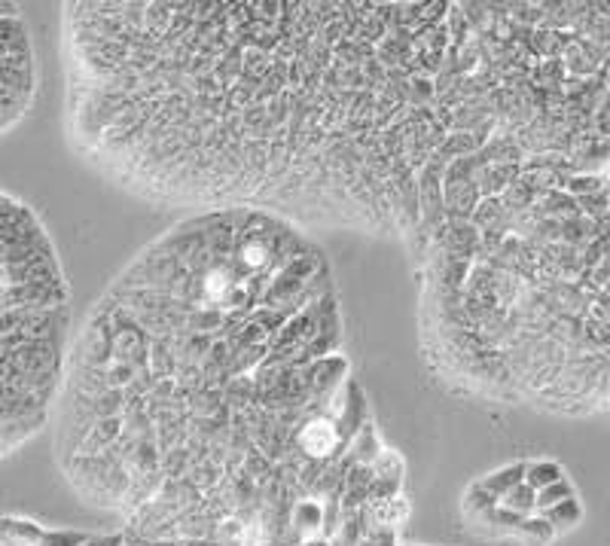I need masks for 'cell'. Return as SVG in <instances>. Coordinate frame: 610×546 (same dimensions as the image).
I'll return each mask as SVG.
<instances>
[{
	"mask_svg": "<svg viewBox=\"0 0 610 546\" xmlns=\"http://www.w3.org/2000/svg\"><path fill=\"white\" fill-rule=\"evenodd\" d=\"M74 333L52 235L22 199L0 190V458L52 421Z\"/></svg>",
	"mask_w": 610,
	"mask_h": 546,
	"instance_id": "3957f363",
	"label": "cell"
},
{
	"mask_svg": "<svg viewBox=\"0 0 610 546\" xmlns=\"http://www.w3.org/2000/svg\"><path fill=\"white\" fill-rule=\"evenodd\" d=\"M58 464L150 540L275 546L324 534L373 467L333 266L257 211L183 214L74 333L52 415Z\"/></svg>",
	"mask_w": 610,
	"mask_h": 546,
	"instance_id": "6da1fadb",
	"label": "cell"
},
{
	"mask_svg": "<svg viewBox=\"0 0 610 546\" xmlns=\"http://www.w3.org/2000/svg\"><path fill=\"white\" fill-rule=\"evenodd\" d=\"M568 498H574V485L568 482V476L565 479H559L556 485H546V489H540L537 492V510L540 513H546V510H553V507H559L562 501H568Z\"/></svg>",
	"mask_w": 610,
	"mask_h": 546,
	"instance_id": "8992f818",
	"label": "cell"
},
{
	"mask_svg": "<svg viewBox=\"0 0 610 546\" xmlns=\"http://www.w3.org/2000/svg\"><path fill=\"white\" fill-rule=\"evenodd\" d=\"M449 13L446 0L65 4L68 138L162 208L412 245L446 135Z\"/></svg>",
	"mask_w": 610,
	"mask_h": 546,
	"instance_id": "7a4b0ae2",
	"label": "cell"
},
{
	"mask_svg": "<svg viewBox=\"0 0 610 546\" xmlns=\"http://www.w3.org/2000/svg\"><path fill=\"white\" fill-rule=\"evenodd\" d=\"M37 92V58L22 13L0 4V135L28 113Z\"/></svg>",
	"mask_w": 610,
	"mask_h": 546,
	"instance_id": "277c9868",
	"label": "cell"
},
{
	"mask_svg": "<svg viewBox=\"0 0 610 546\" xmlns=\"http://www.w3.org/2000/svg\"><path fill=\"white\" fill-rule=\"evenodd\" d=\"M559 479H565V470L556 461H531V464H525V482L531 485L534 492L546 489V485H556Z\"/></svg>",
	"mask_w": 610,
	"mask_h": 546,
	"instance_id": "5b68a950",
	"label": "cell"
},
{
	"mask_svg": "<svg viewBox=\"0 0 610 546\" xmlns=\"http://www.w3.org/2000/svg\"><path fill=\"white\" fill-rule=\"evenodd\" d=\"M580 519H583V507L577 504V498H568V501H562L559 507L546 510V522H549V525L571 528V525H577Z\"/></svg>",
	"mask_w": 610,
	"mask_h": 546,
	"instance_id": "52a82bcc",
	"label": "cell"
}]
</instances>
